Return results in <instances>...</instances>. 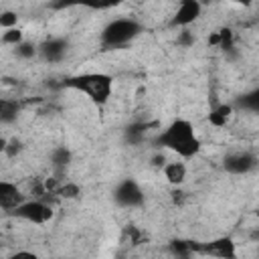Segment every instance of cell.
<instances>
[{
	"instance_id": "obj_14",
	"label": "cell",
	"mask_w": 259,
	"mask_h": 259,
	"mask_svg": "<svg viewBox=\"0 0 259 259\" xmlns=\"http://www.w3.org/2000/svg\"><path fill=\"white\" fill-rule=\"evenodd\" d=\"M237 107L259 115V85L253 87V89H249V91H245V93L237 99Z\"/></svg>"
},
{
	"instance_id": "obj_26",
	"label": "cell",
	"mask_w": 259,
	"mask_h": 259,
	"mask_svg": "<svg viewBox=\"0 0 259 259\" xmlns=\"http://www.w3.org/2000/svg\"><path fill=\"white\" fill-rule=\"evenodd\" d=\"M257 219H259V206H257Z\"/></svg>"
},
{
	"instance_id": "obj_24",
	"label": "cell",
	"mask_w": 259,
	"mask_h": 259,
	"mask_svg": "<svg viewBox=\"0 0 259 259\" xmlns=\"http://www.w3.org/2000/svg\"><path fill=\"white\" fill-rule=\"evenodd\" d=\"M166 162H168V160H166V156H164L162 152H158V154H154V156H152V166H156V168H160V170L164 168V164H166Z\"/></svg>"
},
{
	"instance_id": "obj_22",
	"label": "cell",
	"mask_w": 259,
	"mask_h": 259,
	"mask_svg": "<svg viewBox=\"0 0 259 259\" xmlns=\"http://www.w3.org/2000/svg\"><path fill=\"white\" fill-rule=\"evenodd\" d=\"M59 194L65 196V198H75L81 194V188L75 184V182H65L61 188H59Z\"/></svg>"
},
{
	"instance_id": "obj_5",
	"label": "cell",
	"mask_w": 259,
	"mask_h": 259,
	"mask_svg": "<svg viewBox=\"0 0 259 259\" xmlns=\"http://www.w3.org/2000/svg\"><path fill=\"white\" fill-rule=\"evenodd\" d=\"M111 196H113V202L121 208H138L146 202V194L138 184V180L134 178H121L113 186Z\"/></svg>"
},
{
	"instance_id": "obj_11",
	"label": "cell",
	"mask_w": 259,
	"mask_h": 259,
	"mask_svg": "<svg viewBox=\"0 0 259 259\" xmlns=\"http://www.w3.org/2000/svg\"><path fill=\"white\" fill-rule=\"evenodd\" d=\"M204 251L210 255H217V257H235V243L229 237H221L217 241H210L204 247Z\"/></svg>"
},
{
	"instance_id": "obj_16",
	"label": "cell",
	"mask_w": 259,
	"mask_h": 259,
	"mask_svg": "<svg viewBox=\"0 0 259 259\" xmlns=\"http://www.w3.org/2000/svg\"><path fill=\"white\" fill-rule=\"evenodd\" d=\"M123 0H73V4L89 8V10H111L119 6Z\"/></svg>"
},
{
	"instance_id": "obj_20",
	"label": "cell",
	"mask_w": 259,
	"mask_h": 259,
	"mask_svg": "<svg viewBox=\"0 0 259 259\" xmlns=\"http://www.w3.org/2000/svg\"><path fill=\"white\" fill-rule=\"evenodd\" d=\"M16 22H18V14L14 10H2V14H0V26H2V30L14 28Z\"/></svg>"
},
{
	"instance_id": "obj_23",
	"label": "cell",
	"mask_w": 259,
	"mask_h": 259,
	"mask_svg": "<svg viewBox=\"0 0 259 259\" xmlns=\"http://www.w3.org/2000/svg\"><path fill=\"white\" fill-rule=\"evenodd\" d=\"M192 42H194V36L190 34V30L184 28V30L178 34V45H182V47H190Z\"/></svg>"
},
{
	"instance_id": "obj_18",
	"label": "cell",
	"mask_w": 259,
	"mask_h": 259,
	"mask_svg": "<svg viewBox=\"0 0 259 259\" xmlns=\"http://www.w3.org/2000/svg\"><path fill=\"white\" fill-rule=\"evenodd\" d=\"M24 40V34H22V30L20 28H6L4 32H2V42L4 45H12V47H16V45H20Z\"/></svg>"
},
{
	"instance_id": "obj_15",
	"label": "cell",
	"mask_w": 259,
	"mask_h": 259,
	"mask_svg": "<svg viewBox=\"0 0 259 259\" xmlns=\"http://www.w3.org/2000/svg\"><path fill=\"white\" fill-rule=\"evenodd\" d=\"M71 158H73V154H71V150L65 148V146H57V148L51 150V164H53L55 168H65V166H69V164H71Z\"/></svg>"
},
{
	"instance_id": "obj_25",
	"label": "cell",
	"mask_w": 259,
	"mask_h": 259,
	"mask_svg": "<svg viewBox=\"0 0 259 259\" xmlns=\"http://www.w3.org/2000/svg\"><path fill=\"white\" fill-rule=\"evenodd\" d=\"M231 2L237 4V6H243V8H249V6L255 4V0H231Z\"/></svg>"
},
{
	"instance_id": "obj_9",
	"label": "cell",
	"mask_w": 259,
	"mask_h": 259,
	"mask_svg": "<svg viewBox=\"0 0 259 259\" xmlns=\"http://www.w3.org/2000/svg\"><path fill=\"white\" fill-rule=\"evenodd\" d=\"M67 51H69L67 38H49V40H45V42L38 47L40 57H42L45 61H49V63H59V61H63L65 55H67Z\"/></svg>"
},
{
	"instance_id": "obj_13",
	"label": "cell",
	"mask_w": 259,
	"mask_h": 259,
	"mask_svg": "<svg viewBox=\"0 0 259 259\" xmlns=\"http://www.w3.org/2000/svg\"><path fill=\"white\" fill-rule=\"evenodd\" d=\"M208 45L219 47V49H223L227 53V51L235 49V34H233L231 28H219L217 32H212L208 36Z\"/></svg>"
},
{
	"instance_id": "obj_6",
	"label": "cell",
	"mask_w": 259,
	"mask_h": 259,
	"mask_svg": "<svg viewBox=\"0 0 259 259\" xmlns=\"http://www.w3.org/2000/svg\"><path fill=\"white\" fill-rule=\"evenodd\" d=\"M223 168L229 172V174H235V176H243V174H249L257 168V158L255 154L247 152V150H239V152H231L225 156L223 160Z\"/></svg>"
},
{
	"instance_id": "obj_2",
	"label": "cell",
	"mask_w": 259,
	"mask_h": 259,
	"mask_svg": "<svg viewBox=\"0 0 259 259\" xmlns=\"http://www.w3.org/2000/svg\"><path fill=\"white\" fill-rule=\"evenodd\" d=\"M63 87L83 93L95 105H105L113 93V77L101 71L79 73V75H71L63 79Z\"/></svg>"
},
{
	"instance_id": "obj_19",
	"label": "cell",
	"mask_w": 259,
	"mask_h": 259,
	"mask_svg": "<svg viewBox=\"0 0 259 259\" xmlns=\"http://www.w3.org/2000/svg\"><path fill=\"white\" fill-rule=\"evenodd\" d=\"M14 51H16V55H18L20 59H30V57H34V55L38 53V47H36V45H32V42L22 40L20 45H16V47H14Z\"/></svg>"
},
{
	"instance_id": "obj_4",
	"label": "cell",
	"mask_w": 259,
	"mask_h": 259,
	"mask_svg": "<svg viewBox=\"0 0 259 259\" xmlns=\"http://www.w3.org/2000/svg\"><path fill=\"white\" fill-rule=\"evenodd\" d=\"M10 214L16 217V219H20V221L32 223V225H47L49 221H53L55 210L42 198H28V200L20 202Z\"/></svg>"
},
{
	"instance_id": "obj_8",
	"label": "cell",
	"mask_w": 259,
	"mask_h": 259,
	"mask_svg": "<svg viewBox=\"0 0 259 259\" xmlns=\"http://www.w3.org/2000/svg\"><path fill=\"white\" fill-rule=\"evenodd\" d=\"M26 198H24V194H22V190L14 184V182H10V180H0V206H2V210H6L8 214L20 204V202H24Z\"/></svg>"
},
{
	"instance_id": "obj_10",
	"label": "cell",
	"mask_w": 259,
	"mask_h": 259,
	"mask_svg": "<svg viewBox=\"0 0 259 259\" xmlns=\"http://www.w3.org/2000/svg\"><path fill=\"white\" fill-rule=\"evenodd\" d=\"M162 174H164V178H166V182L170 184V186H182L184 182H186V178H188V168H186V164L182 162V158H178V160H168L166 164H164V168H162Z\"/></svg>"
},
{
	"instance_id": "obj_3",
	"label": "cell",
	"mask_w": 259,
	"mask_h": 259,
	"mask_svg": "<svg viewBox=\"0 0 259 259\" xmlns=\"http://www.w3.org/2000/svg\"><path fill=\"white\" fill-rule=\"evenodd\" d=\"M144 32V26L136 18H113L101 30V45L105 49H119L134 42Z\"/></svg>"
},
{
	"instance_id": "obj_12",
	"label": "cell",
	"mask_w": 259,
	"mask_h": 259,
	"mask_svg": "<svg viewBox=\"0 0 259 259\" xmlns=\"http://www.w3.org/2000/svg\"><path fill=\"white\" fill-rule=\"evenodd\" d=\"M231 115H233V105H231V103H219V105H214V107L210 109L208 121H210V125H214V127H225V125L229 123Z\"/></svg>"
},
{
	"instance_id": "obj_1",
	"label": "cell",
	"mask_w": 259,
	"mask_h": 259,
	"mask_svg": "<svg viewBox=\"0 0 259 259\" xmlns=\"http://www.w3.org/2000/svg\"><path fill=\"white\" fill-rule=\"evenodd\" d=\"M160 150H168L182 160H190L200 152V138L194 130V123L186 117H174L156 138Z\"/></svg>"
},
{
	"instance_id": "obj_7",
	"label": "cell",
	"mask_w": 259,
	"mask_h": 259,
	"mask_svg": "<svg viewBox=\"0 0 259 259\" xmlns=\"http://www.w3.org/2000/svg\"><path fill=\"white\" fill-rule=\"evenodd\" d=\"M202 14V2L200 0H178V6L172 16V26L188 28L194 24Z\"/></svg>"
},
{
	"instance_id": "obj_21",
	"label": "cell",
	"mask_w": 259,
	"mask_h": 259,
	"mask_svg": "<svg viewBox=\"0 0 259 259\" xmlns=\"http://www.w3.org/2000/svg\"><path fill=\"white\" fill-rule=\"evenodd\" d=\"M144 123H134V125H130L127 130H125V138L130 140V142H140L142 138H144Z\"/></svg>"
},
{
	"instance_id": "obj_17",
	"label": "cell",
	"mask_w": 259,
	"mask_h": 259,
	"mask_svg": "<svg viewBox=\"0 0 259 259\" xmlns=\"http://www.w3.org/2000/svg\"><path fill=\"white\" fill-rule=\"evenodd\" d=\"M16 111H18V105L16 101H8V99H2L0 101V115H2V121L8 123L16 117Z\"/></svg>"
}]
</instances>
